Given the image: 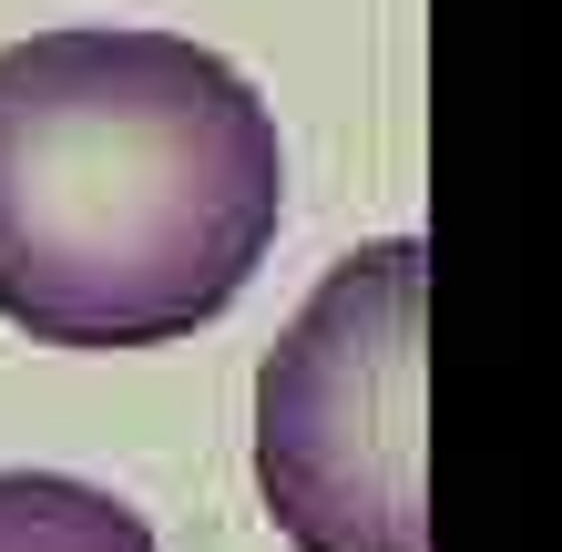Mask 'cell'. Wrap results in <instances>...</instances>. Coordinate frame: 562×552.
<instances>
[{
	"instance_id": "obj_2",
	"label": "cell",
	"mask_w": 562,
	"mask_h": 552,
	"mask_svg": "<svg viewBox=\"0 0 562 552\" xmlns=\"http://www.w3.org/2000/svg\"><path fill=\"white\" fill-rule=\"evenodd\" d=\"M419 307V236H379L317 277L256 369V492L296 552H429Z\"/></svg>"
},
{
	"instance_id": "obj_3",
	"label": "cell",
	"mask_w": 562,
	"mask_h": 552,
	"mask_svg": "<svg viewBox=\"0 0 562 552\" xmlns=\"http://www.w3.org/2000/svg\"><path fill=\"white\" fill-rule=\"evenodd\" d=\"M0 552H164L134 502L72 471H0Z\"/></svg>"
},
{
	"instance_id": "obj_1",
	"label": "cell",
	"mask_w": 562,
	"mask_h": 552,
	"mask_svg": "<svg viewBox=\"0 0 562 552\" xmlns=\"http://www.w3.org/2000/svg\"><path fill=\"white\" fill-rule=\"evenodd\" d=\"M286 225L277 113L184 31H31L0 52V317L42 348H175Z\"/></svg>"
}]
</instances>
